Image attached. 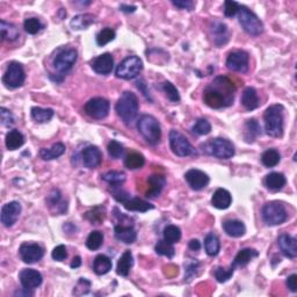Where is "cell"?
<instances>
[{
  "mask_svg": "<svg viewBox=\"0 0 297 297\" xmlns=\"http://www.w3.org/2000/svg\"><path fill=\"white\" fill-rule=\"evenodd\" d=\"M110 186H113V197L116 201L122 202V203H124V202H127L128 200H129V198H130L129 193H127L126 191H123V190H121V188H119L120 185H110Z\"/></svg>",
  "mask_w": 297,
  "mask_h": 297,
  "instance_id": "11a10c76",
  "label": "cell"
},
{
  "mask_svg": "<svg viewBox=\"0 0 297 297\" xmlns=\"http://www.w3.org/2000/svg\"><path fill=\"white\" fill-rule=\"evenodd\" d=\"M181 239V230L175 225H167L164 229V241L175 244Z\"/></svg>",
  "mask_w": 297,
  "mask_h": 297,
  "instance_id": "b9f144b4",
  "label": "cell"
},
{
  "mask_svg": "<svg viewBox=\"0 0 297 297\" xmlns=\"http://www.w3.org/2000/svg\"><path fill=\"white\" fill-rule=\"evenodd\" d=\"M116 34L114 32L111 28H104L101 30V32L97 35V43L98 46L103 47L108 45V43L113 41L114 39H115Z\"/></svg>",
  "mask_w": 297,
  "mask_h": 297,
  "instance_id": "f6af8a7d",
  "label": "cell"
},
{
  "mask_svg": "<svg viewBox=\"0 0 297 297\" xmlns=\"http://www.w3.org/2000/svg\"><path fill=\"white\" fill-rule=\"evenodd\" d=\"M138 108H140V104H138L137 97L129 91L124 92L120 97L115 106L117 115L126 124H130L135 121L138 114Z\"/></svg>",
  "mask_w": 297,
  "mask_h": 297,
  "instance_id": "3957f363",
  "label": "cell"
},
{
  "mask_svg": "<svg viewBox=\"0 0 297 297\" xmlns=\"http://www.w3.org/2000/svg\"><path fill=\"white\" fill-rule=\"evenodd\" d=\"M238 19L243 29L252 36H258L264 32V25L254 13L246 8L245 6H241L238 11Z\"/></svg>",
  "mask_w": 297,
  "mask_h": 297,
  "instance_id": "52a82bcc",
  "label": "cell"
},
{
  "mask_svg": "<svg viewBox=\"0 0 297 297\" xmlns=\"http://www.w3.org/2000/svg\"><path fill=\"white\" fill-rule=\"evenodd\" d=\"M23 28L30 35H35L43 28L41 21L36 18H29L26 19L25 22H23Z\"/></svg>",
  "mask_w": 297,
  "mask_h": 297,
  "instance_id": "bcb514c9",
  "label": "cell"
},
{
  "mask_svg": "<svg viewBox=\"0 0 297 297\" xmlns=\"http://www.w3.org/2000/svg\"><path fill=\"white\" fill-rule=\"evenodd\" d=\"M204 248H205V252H207L208 255L215 256L218 254L219 248H221V245H219L218 238L216 237L214 234H209L207 237H205Z\"/></svg>",
  "mask_w": 297,
  "mask_h": 297,
  "instance_id": "ab89813d",
  "label": "cell"
},
{
  "mask_svg": "<svg viewBox=\"0 0 297 297\" xmlns=\"http://www.w3.org/2000/svg\"><path fill=\"white\" fill-rule=\"evenodd\" d=\"M144 86H145V85H144V83L142 82V80H141V82H138V83H137V87H138V89H141V90H142V92H143L144 96L147 97L148 99H150V96H148V92L147 90L144 89Z\"/></svg>",
  "mask_w": 297,
  "mask_h": 297,
  "instance_id": "003e7915",
  "label": "cell"
},
{
  "mask_svg": "<svg viewBox=\"0 0 297 297\" xmlns=\"http://www.w3.org/2000/svg\"><path fill=\"white\" fill-rule=\"evenodd\" d=\"M185 179L187 181V184L191 186L192 190L194 191H201L205 188L209 184V177L204 172H202L200 170H190L188 172H186L185 174Z\"/></svg>",
  "mask_w": 297,
  "mask_h": 297,
  "instance_id": "e0dca14e",
  "label": "cell"
},
{
  "mask_svg": "<svg viewBox=\"0 0 297 297\" xmlns=\"http://www.w3.org/2000/svg\"><path fill=\"white\" fill-rule=\"evenodd\" d=\"M60 193H59V191H57V190H53L51 193L49 194V197H48V204H49V207L50 208H52V207H59V203H60Z\"/></svg>",
  "mask_w": 297,
  "mask_h": 297,
  "instance_id": "680465c9",
  "label": "cell"
},
{
  "mask_svg": "<svg viewBox=\"0 0 297 297\" xmlns=\"http://www.w3.org/2000/svg\"><path fill=\"white\" fill-rule=\"evenodd\" d=\"M212 36H214V43L216 46L221 47L228 42L229 40V30L225 23L215 21L211 27Z\"/></svg>",
  "mask_w": 297,
  "mask_h": 297,
  "instance_id": "d4e9b609",
  "label": "cell"
},
{
  "mask_svg": "<svg viewBox=\"0 0 297 297\" xmlns=\"http://www.w3.org/2000/svg\"><path fill=\"white\" fill-rule=\"evenodd\" d=\"M203 147L205 152L210 156L218 158V159H230L235 154L234 144L225 138H212Z\"/></svg>",
  "mask_w": 297,
  "mask_h": 297,
  "instance_id": "8992f818",
  "label": "cell"
},
{
  "mask_svg": "<svg viewBox=\"0 0 297 297\" xmlns=\"http://www.w3.org/2000/svg\"><path fill=\"white\" fill-rule=\"evenodd\" d=\"M231 202V194L229 193L227 190H224V188H218L211 198V204L214 205L215 208L221 209V210H224V209H228L230 207Z\"/></svg>",
  "mask_w": 297,
  "mask_h": 297,
  "instance_id": "603a6c76",
  "label": "cell"
},
{
  "mask_svg": "<svg viewBox=\"0 0 297 297\" xmlns=\"http://www.w3.org/2000/svg\"><path fill=\"white\" fill-rule=\"evenodd\" d=\"M281 160V156H280L279 151H276L275 148H269V150L265 151L261 156V161L266 167H275L276 165Z\"/></svg>",
  "mask_w": 297,
  "mask_h": 297,
  "instance_id": "f35d334b",
  "label": "cell"
},
{
  "mask_svg": "<svg viewBox=\"0 0 297 297\" xmlns=\"http://www.w3.org/2000/svg\"><path fill=\"white\" fill-rule=\"evenodd\" d=\"M103 243V235L100 231H92L86 239V246L91 251H97Z\"/></svg>",
  "mask_w": 297,
  "mask_h": 297,
  "instance_id": "60d3db41",
  "label": "cell"
},
{
  "mask_svg": "<svg viewBox=\"0 0 297 297\" xmlns=\"http://www.w3.org/2000/svg\"><path fill=\"white\" fill-rule=\"evenodd\" d=\"M286 177L279 172H273L266 175L265 186L271 191H280L286 186Z\"/></svg>",
  "mask_w": 297,
  "mask_h": 297,
  "instance_id": "484cf974",
  "label": "cell"
},
{
  "mask_svg": "<svg viewBox=\"0 0 297 297\" xmlns=\"http://www.w3.org/2000/svg\"><path fill=\"white\" fill-rule=\"evenodd\" d=\"M103 181L108 182L109 185H121L122 182L126 181V174L123 172L117 171H109L107 173L101 175Z\"/></svg>",
  "mask_w": 297,
  "mask_h": 297,
  "instance_id": "7bdbcfd3",
  "label": "cell"
},
{
  "mask_svg": "<svg viewBox=\"0 0 297 297\" xmlns=\"http://www.w3.org/2000/svg\"><path fill=\"white\" fill-rule=\"evenodd\" d=\"M137 129L148 143L156 145L160 142L161 129L158 120L152 115H143L137 122Z\"/></svg>",
  "mask_w": 297,
  "mask_h": 297,
  "instance_id": "277c9868",
  "label": "cell"
},
{
  "mask_svg": "<svg viewBox=\"0 0 297 297\" xmlns=\"http://www.w3.org/2000/svg\"><path fill=\"white\" fill-rule=\"evenodd\" d=\"M198 262H191V264H188L187 266H186V271H185V280L187 282H190L192 279L194 278V276H197L198 273Z\"/></svg>",
  "mask_w": 297,
  "mask_h": 297,
  "instance_id": "6f0895ef",
  "label": "cell"
},
{
  "mask_svg": "<svg viewBox=\"0 0 297 297\" xmlns=\"http://www.w3.org/2000/svg\"><path fill=\"white\" fill-rule=\"evenodd\" d=\"M286 283H287V287H288L290 292H293V293L297 292V275L296 274H292L290 276H288Z\"/></svg>",
  "mask_w": 297,
  "mask_h": 297,
  "instance_id": "6125c7cd",
  "label": "cell"
},
{
  "mask_svg": "<svg viewBox=\"0 0 297 297\" xmlns=\"http://www.w3.org/2000/svg\"><path fill=\"white\" fill-rule=\"evenodd\" d=\"M0 32H1L2 41H15L20 36L18 28L12 23L6 22L5 20H1L0 22Z\"/></svg>",
  "mask_w": 297,
  "mask_h": 297,
  "instance_id": "d6a6232c",
  "label": "cell"
},
{
  "mask_svg": "<svg viewBox=\"0 0 297 297\" xmlns=\"http://www.w3.org/2000/svg\"><path fill=\"white\" fill-rule=\"evenodd\" d=\"M234 272H235V267L231 265L229 268H224V267L216 268L214 274H215L216 280H217L218 282L224 283V282L229 281V280L232 278V275H234Z\"/></svg>",
  "mask_w": 297,
  "mask_h": 297,
  "instance_id": "7dc6e473",
  "label": "cell"
},
{
  "mask_svg": "<svg viewBox=\"0 0 297 297\" xmlns=\"http://www.w3.org/2000/svg\"><path fill=\"white\" fill-rule=\"evenodd\" d=\"M114 232H115L117 241L122 242L124 244H133L137 239V232L129 225H116Z\"/></svg>",
  "mask_w": 297,
  "mask_h": 297,
  "instance_id": "7402d4cb",
  "label": "cell"
},
{
  "mask_svg": "<svg viewBox=\"0 0 297 297\" xmlns=\"http://www.w3.org/2000/svg\"><path fill=\"white\" fill-rule=\"evenodd\" d=\"M78 58V53L74 49L63 50L53 59V67L60 74H66L71 71Z\"/></svg>",
  "mask_w": 297,
  "mask_h": 297,
  "instance_id": "8fae6325",
  "label": "cell"
},
{
  "mask_svg": "<svg viewBox=\"0 0 297 297\" xmlns=\"http://www.w3.org/2000/svg\"><path fill=\"white\" fill-rule=\"evenodd\" d=\"M110 103L103 98H93L85 104V113L96 120H102L109 113Z\"/></svg>",
  "mask_w": 297,
  "mask_h": 297,
  "instance_id": "7c38bea8",
  "label": "cell"
},
{
  "mask_svg": "<svg viewBox=\"0 0 297 297\" xmlns=\"http://www.w3.org/2000/svg\"><path fill=\"white\" fill-rule=\"evenodd\" d=\"M239 7H241V5H239L238 2L227 0V1L224 2V15L228 16V18H232V16L237 14Z\"/></svg>",
  "mask_w": 297,
  "mask_h": 297,
  "instance_id": "f5cc1de1",
  "label": "cell"
},
{
  "mask_svg": "<svg viewBox=\"0 0 297 297\" xmlns=\"http://www.w3.org/2000/svg\"><path fill=\"white\" fill-rule=\"evenodd\" d=\"M242 104L248 110H253L259 107V98L256 91L253 87H248L243 92L242 96Z\"/></svg>",
  "mask_w": 297,
  "mask_h": 297,
  "instance_id": "83f0119b",
  "label": "cell"
},
{
  "mask_svg": "<svg viewBox=\"0 0 297 297\" xmlns=\"http://www.w3.org/2000/svg\"><path fill=\"white\" fill-rule=\"evenodd\" d=\"M19 254L26 264H35L43 258L45 251L41 246L35 243H23L19 248Z\"/></svg>",
  "mask_w": 297,
  "mask_h": 297,
  "instance_id": "4fadbf2b",
  "label": "cell"
},
{
  "mask_svg": "<svg viewBox=\"0 0 297 297\" xmlns=\"http://www.w3.org/2000/svg\"><path fill=\"white\" fill-rule=\"evenodd\" d=\"M143 69V62L140 57L130 56L123 59L115 70L116 77L121 79L130 80L136 78L140 72Z\"/></svg>",
  "mask_w": 297,
  "mask_h": 297,
  "instance_id": "ba28073f",
  "label": "cell"
},
{
  "mask_svg": "<svg viewBox=\"0 0 297 297\" xmlns=\"http://www.w3.org/2000/svg\"><path fill=\"white\" fill-rule=\"evenodd\" d=\"M168 138H170V147L172 151L178 157H188L194 154V148L192 147L187 138L181 133H179L178 130H171Z\"/></svg>",
  "mask_w": 297,
  "mask_h": 297,
  "instance_id": "9c48e42d",
  "label": "cell"
},
{
  "mask_svg": "<svg viewBox=\"0 0 297 297\" xmlns=\"http://www.w3.org/2000/svg\"><path fill=\"white\" fill-rule=\"evenodd\" d=\"M154 251H156L157 254L160 255H165L167 256V258H173L175 254L173 244H171V243H168L166 241H159L158 242V244L156 245V248H154Z\"/></svg>",
  "mask_w": 297,
  "mask_h": 297,
  "instance_id": "ee69618b",
  "label": "cell"
},
{
  "mask_svg": "<svg viewBox=\"0 0 297 297\" xmlns=\"http://www.w3.org/2000/svg\"><path fill=\"white\" fill-rule=\"evenodd\" d=\"M53 116V110L50 108H41V107H33L32 108V117L37 123H46L49 122Z\"/></svg>",
  "mask_w": 297,
  "mask_h": 297,
  "instance_id": "8d00e7d4",
  "label": "cell"
},
{
  "mask_svg": "<svg viewBox=\"0 0 297 297\" xmlns=\"http://www.w3.org/2000/svg\"><path fill=\"white\" fill-rule=\"evenodd\" d=\"M262 219L269 227H275L285 223L288 218V212L281 202L272 201L268 202L262 208Z\"/></svg>",
  "mask_w": 297,
  "mask_h": 297,
  "instance_id": "5b68a950",
  "label": "cell"
},
{
  "mask_svg": "<svg viewBox=\"0 0 297 297\" xmlns=\"http://www.w3.org/2000/svg\"><path fill=\"white\" fill-rule=\"evenodd\" d=\"M94 21H96L94 15L80 14V15L74 16V18L71 20L70 26L73 30H82V29H86L87 27H90Z\"/></svg>",
  "mask_w": 297,
  "mask_h": 297,
  "instance_id": "e575fe53",
  "label": "cell"
},
{
  "mask_svg": "<svg viewBox=\"0 0 297 297\" xmlns=\"http://www.w3.org/2000/svg\"><path fill=\"white\" fill-rule=\"evenodd\" d=\"M124 208L129 211H138V212H147L150 209H153V205L150 204L148 202L142 200V198H129L127 202L123 203Z\"/></svg>",
  "mask_w": 297,
  "mask_h": 297,
  "instance_id": "4dcf8cb0",
  "label": "cell"
},
{
  "mask_svg": "<svg viewBox=\"0 0 297 297\" xmlns=\"http://www.w3.org/2000/svg\"><path fill=\"white\" fill-rule=\"evenodd\" d=\"M86 218L92 223V224H100L104 219V209L94 208L92 211L86 212Z\"/></svg>",
  "mask_w": 297,
  "mask_h": 297,
  "instance_id": "816d5d0a",
  "label": "cell"
},
{
  "mask_svg": "<svg viewBox=\"0 0 297 297\" xmlns=\"http://www.w3.org/2000/svg\"><path fill=\"white\" fill-rule=\"evenodd\" d=\"M82 159L87 168H96L101 164L102 154H101L100 150L97 147L91 145V147H87L83 150Z\"/></svg>",
  "mask_w": 297,
  "mask_h": 297,
  "instance_id": "d6986e66",
  "label": "cell"
},
{
  "mask_svg": "<svg viewBox=\"0 0 297 297\" xmlns=\"http://www.w3.org/2000/svg\"><path fill=\"white\" fill-rule=\"evenodd\" d=\"M163 90L168 100H171L172 102H179L180 101V94H179L177 87L170 82H165L163 84Z\"/></svg>",
  "mask_w": 297,
  "mask_h": 297,
  "instance_id": "f907efd6",
  "label": "cell"
},
{
  "mask_svg": "<svg viewBox=\"0 0 297 297\" xmlns=\"http://www.w3.org/2000/svg\"><path fill=\"white\" fill-rule=\"evenodd\" d=\"M188 248H190L192 251H198V249L201 248V244L198 239H192L190 244H188Z\"/></svg>",
  "mask_w": 297,
  "mask_h": 297,
  "instance_id": "be15d7a7",
  "label": "cell"
},
{
  "mask_svg": "<svg viewBox=\"0 0 297 297\" xmlns=\"http://www.w3.org/2000/svg\"><path fill=\"white\" fill-rule=\"evenodd\" d=\"M283 107L281 104H273L264 113L265 130L268 136L279 138L283 135Z\"/></svg>",
  "mask_w": 297,
  "mask_h": 297,
  "instance_id": "7a4b0ae2",
  "label": "cell"
},
{
  "mask_svg": "<svg viewBox=\"0 0 297 297\" xmlns=\"http://www.w3.org/2000/svg\"><path fill=\"white\" fill-rule=\"evenodd\" d=\"M6 148H8V150L14 151L18 150L19 148H21L23 144H25V137H23V135L20 133L19 130L13 129L7 133L6 135Z\"/></svg>",
  "mask_w": 297,
  "mask_h": 297,
  "instance_id": "f1b7e54d",
  "label": "cell"
},
{
  "mask_svg": "<svg viewBox=\"0 0 297 297\" xmlns=\"http://www.w3.org/2000/svg\"><path fill=\"white\" fill-rule=\"evenodd\" d=\"M235 85L227 77H217L210 85L205 87L203 101L209 107L218 108L229 107L234 103Z\"/></svg>",
  "mask_w": 297,
  "mask_h": 297,
  "instance_id": "6da1fadb",
  "label": "cell"
},
{
  "mask_svg": "<svg viewBox=\"0 0 297 297\" xmlns=\"http://www.w3.org/2000/svg\"><path fill=\"white\" fill-rule=\"evenodd\" d=\"M90 288H91V282L87 281V280H85V279H80L78 283H77L76 288L73 289V292L80 289V292L77 294V295H85V294L90 292Z\"/></svg>",
  "mask_w": 297,
  "mask_h": 297,
  "instance_id": "91938a15",
  "label": "cell"
},
{
  "mask_svg": "<svg viewBox=\"0 0 297 297\" xmlns=\"http://www.w3.org/2000/svg\"><path fill=\"white\" fill-rule=\"evenodd\" d=\"M19 279L23 288L29 290L39 288V287L42 285V281H43L41 273L32 268L23 269V271L20 272Z\"/></svg>",
  "mask_w": 297,
  "mask_h": 297,
  "instance_id": "2e32d148",
  "label": "cell"
},
{
  "mask_svg": "<svg viewBox=\"0 0 297 297\" xmlns=\"http://www.w3.org/2000/svg\"><path fill=\"white\" fill-rule=\"evenodd\" d=\"M21 210V204L18 201L8 202V203L2 205L1 214H0V219H1L2 224L7 228L13 227L18 221Z\"/></svg>",
  "mask_w": 297,
  "mask_h": 297,
  "instance_id": "9a60e30c",
  "label": "cell"
},
{
  "mask_svg": "<svg viewBox=\"0 0 297 297\" xmlns=\"http://www.w3.org/2000/svg\"><path fill=\"white\" fill-rule=\"evenodd\" d=\"M111 266H113V264H111V260L108 258L107 255L100 254L94 259L93 269L94 272H96V274L98 275L107 274V273L111 269Z\"/></svg>",
  "mask_w": 297,
  "mask_h": 297,
  "instance_id": "836d02e7",
  "label": "cell"
},
{
  "mask_svg": "<svg viewBox=\"0 0 297 297\" xmlns=\"http://www.w3.org/2000/svg\"><path fill=\"white\" fill-rule=\"evenodd\" d=\"M248 53L243 50H237L229 53L227 59V67L235 72L245 73L248 70Z\"/></svg>",
  "mask_w": 297,
  "mask_h": 297,
  "instance_id": "5bb4252c",
  "label": "cell"
},
{
  "mask_svg": "<svg viewBox=\"0 0 297 297\" xmlns=\"http://www.w3.org/2000/svg\"><path fill=\"white\" fill-rule=\"evenodd\" d=\"M51 256L53 260L56 261H63L67 258V249L64 245H58L53 248V251L51 253Z\"/></svg>",
  "mask_w": 297,
  "mask_h": 297,
  "instance_id": "9f6ffc18",
  "label": "cell"
},
{
  "mask_svg": "<svg viewBox=\"0 0 297 297\" xmlns=\"http://www.w3.org/2000/svg\"><path fill=\"white\" fill-rule=\"evenodd\" d=\"M148 182L150 187H148V191L147 192V197L153 198L161 193L165 185H166V179L160 174H152L148 177Z\"/></svg>",
  "mask_w": 297,
  "mask_h": 297,
  "instance_id": "44dd1931",
  "label": "cell"
},
{
  "mask_svg": "<svg viewBox=\"0 0 297 297\" xmlns=\"http://www.w3.org/2000/svg\"><path fill=\"white\" fill-rule=\"evenodd\" d=\"M258 256V252L253 248H243L237 253V255L235 256L234 262H232V266L234 267H243V266H246L251 261L252 259H254Z\"/></svg>",
  "mask_w": 297,
  "mask_h": 297,
  "instance_id": "4316f807",
  "label": "cell"
},
{
  "mask_svg": "<svg viewBox=\"0 0 297 297\" xmlns=\"http://www.w3.org/2000/svg\"><path fill=\"white\" fill-rule=\"evenodd\" d=\"M80 265H82V258H80V256H76V258H73L72 262H71L70 266H71V268L76 269V268L80 267Z\"/></svg>",
  "mask_w": 297,
  "mask_h": 297,
  "instance_id": "e7e4bbea",
  "label": "cell"
},
{
  "mask_svg": "<svg viewBox=\"0 0 297 297\" xmlns=\"http://www.w3.org/2000/svg\"><path fill=\"white\" fill-rule=\"evenodd\" d=\"M120 9L122 12H126V13H134L135 11H136V6H127V5H121L120 6Z\"/></svg>",
  "mask_w": 297,
  "mask_h": 297,
  "instance_id": "03108f58",
  "label": "cell"
},
{
  "mask_svg": "<svg viewBox=\"0 0 297 297\" xmlns=\"http://www.w3.org/2000/svg\"><path fill=\"white\" fill-rule=\"evenodd\" d=\"M107 150H108V154H109L113 159H119V158L123 156V152H124L123 145L119 143L117 141H110L109 143H108Z\"/></svg>",
  "mask_w": 297,
  "mask_h": 297,
  "instance_id": "c3c4849f",
  "label": "cell"
},
{
  "mask_svg": "<svg viewBox=\"0 0 297 297\" xmlns=\"http://www.w3.org/2000/svg\"><path fill=\"white\" fill-rule=\"evenodd\" d=\"M279 248L287 258L294 259L297 256V242L290 235H281L278 239Z\"/></svg>",
  "mask_w": 297,
  "mask_h": 297,
  "instance_id": "ffe728a7",
  "label": "cell"
},
{
  "mask_svg": "<svg viewBox=\"0 0 297 297\" xmlns=\"http://www.w3.org/2000/svg\"><path fill=\"white\" fill-rule=\"evenodd\" d=\"M134 265V259H133V253L130 251H126L121 256L119 262H117L116 267V273L121 276H128L131 267Z\"/></svg>",
  "mask_w": 297,
  "mask_h": 297,
  "instance_id": "f546056e",
  "label": "cell"
},
{
  "mask_svg": "<svg viewBox=\"0 0 297 297\" xmlns=\"http://www.w3.org/2000/svg\"><path fill=\"white\" fill-rule=\"evenodd\" d=\"M114 66V58L109 52L102 53V55L98 56L96 59L92 62V69L96 71L98 74H102L107 76L111 72Z\"/></svg>",
  "mask_w": 297,
  "mask_h": 297,
  "instance_id": "ac0fdd59",
  "label": "cell"
},
{
  "mask_svg": "<svg viewBox=\"0 0 297 297\" xmlns=\"http://www.w3.org/2000/svg\"><path fill=\"white\" fill-rule=\"evenodd\" d=\"M172 4H173L175 7L180 9H188V11H192V9L194 8V2L191 1V0H177V1L173 0Z\"/></svg>",
  "mask_w": 297,
  "mask_h": 297,
  "instance_id": "94428289",
  "label": "cell"
},
{
  "mask_svg": "<svg viewBox=\"0 0 297 297\" xmlns=\"http://www.w3.org/2000/svg\"><path fill=\"white\" fill-rule=\"evenodd\" d=\"M261 134V128L258 121L254 119L248 120L245 124V131H244V137L248 143H252L259 135Z\"/></svg>",
  "mask_w": 297,
  "mask_h": 297,
  "instance_id": "d590c367",
  "label": "cell"
},
{
  "mask_svg": "<svg viewBox=\"0 0 297 297\" xmlns=\"http://www.w3.org/2000/svg\"><path fill=\"white\" fill-rule=\"evenodd\" d=\"M223 229L227 232L228 236L234 238L242 237L245 235L246 227L242 221H237V219H229L223 223Z\"/></svg>",
  "mask_w": 297,
  "mask_h": 297,
  "instance_id": "cb8c5ba5",
  "label": "cell"
},
{
  "mask_svg": "<svg viewBox=\"0 0 297 297\" xmlns=\"http://www.w3.org/2000/svg\"><path fill=\"white\" fill-rule=\"evenodd\" d=\"M0 119H1V123L4 127H11L12 124H14V116L13 114L6 108H0Z\"/></svg>",
  "mask_w": 297,
  "mask_h": 297,
  "instance_id": "db71d44e",
  "label": "cell"
},
{
  "mask_svg": "<svg viewBox=\"0 0 297 297\" xmlns=\"http://www.w3.org/2000/svg\"><path fill=\"white\" fill-rule=\"evenodd\" d=\"M144 164V156L138 152H131L128 154L126 159H124V165H126V167L129 168V170H138V168L143 167Z\"/></svg>",
  "mask_w": 297,
  "mask_h": 297,
  "instance_id": "74e56055",
  "label": "cell"
},
{
  "mask_svg": "<svg viewBox=\"0 0 297 297\" xmlns=\"http://www.w3.org/2000/svg\"><path fill=\"white\" fill-rule=\"evenodd\" d=\"M211 131V124L205 119H198L193 126V133L198 136H204Z\"/></svg>",
  "mask_w": 297,
  "mask_h": 297,
  "instance_id": "681fc988",
  "label": "cell"
},
{
  "mask_svg": "<svg viewBox=\"0 0 297 297\" xmlns=\"http://www.w3.org/2000/svg\"><path fill=\"white\" fill-rule=\"evenodd\" d=\"M64 152H65V145L63 143H56L50 148H41L40 156L43 160H52L62 156Z\"/></svg>",
  "mask_w": 297,
  "mask_h": 297,
  "instance_id": "1f68e13d",
  "label": "cell"
},
{
  "mask_svg": "<svg viewBox=\"0 0 297 297\" xmlns=\"http://www.w3.org/2000/svg\"><path fill=\"white\" fill-rule=\"evenodd\" d=\"M25 79L26 74L23 66L18 62H12L8 64L7 70H6L4 77H2V83L8 89H18V87L22 86V84L25 83Z\"/></svg>",
  "mask_w": 297,
  "mask_h": 297,
  "instance_id": "30bf717a",
  "label": "cell"
}]
</instances>
